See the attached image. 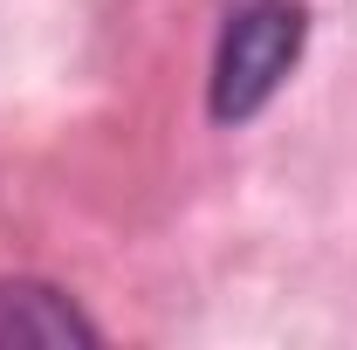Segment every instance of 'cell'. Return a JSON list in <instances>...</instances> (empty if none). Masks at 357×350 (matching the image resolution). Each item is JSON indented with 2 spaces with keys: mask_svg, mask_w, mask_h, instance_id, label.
I'll return each mask as SVG.
<instances>
[{
  "mask_svg": "<svg viewBox=\"0 0 357 350\" xmlns=\"http://www.w3.org/2000/svg\"><path fill=\"white\" fill-rule=\"evenodd\" d=\"M0 344H96V323L48 282H0Z\"/></svg>",
  "mask_w": 357,
  "mask_h": 350,
  "instance_id": "2",
  "label": "cell"
},
{
  "mask_svg": "<svg viewBox=\"0 0 357 350\" xmlns=\"http://www.w3.org/2000/svg\"><path fill=\"white\" fill-rule=\"evenodd\" d=\"M303 0H241L227 14L220 55H213V117L220 124H248L275 89L289 83L296 55H303Z\"/></svg>",
  "mask_w": 357,
  "mask_h": 350,
  "instance_id": "1",
  "label": "cell"
}]
</instances>
